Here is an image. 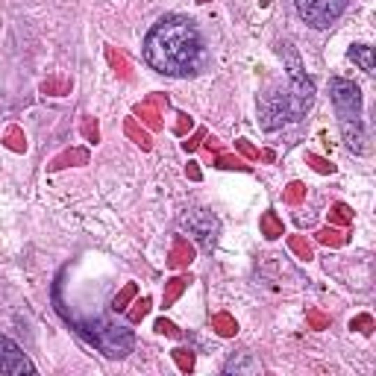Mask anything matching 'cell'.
Instances as JSON below:
<instances>
[{"label":"cell","instance_id":"obj_1","mask_svg":"<svg viewBox=\"0 0 376 376\" xmlns=\"http://www.w3.org/2000/svg\"><path fill=\"white\" fill-rule=\"evenodd\" d=\"M144 59L165 77H191L206 62L203 36L194 21L183 15L162 18L144 38Z\"/></svg>","mask_w":376,"mask_h":376},{"label":"cell","instance_id":"obj_2","mask_svg":"<svg viewBox=\"0 0 376 376\" xmlns=\"http://www.w3.org/2000/svg\"><path fill=\"white\" fill-rule=\"evenodd\" d=\"M285 57H288V74H291V89L285 94H271L262 103V127L264 130H276L288 121H300L306 115V109L315 100V86L312 80L303 74V65L297 59V53L285 45Z\"/></svg>","mask_w":376,"mask_h":376},{"label":"cell","instance_id":"obj_3","mask_svg":"<svg viewBox=\"0 0 376 376\" xmlns=\"http://www.w3.org/2000/svg\"><path fill=\"white\" fill-rule=\"evenodd\" d=\"M329 97H332V106H336L338 127H341L347 150L365 153L368 150V133H365V121H361V91H359V86L353 80L332 77Z\"/></svg>","mask_w":376,"mask_h":376},{"label":"cell","instance_id":"obj_4","mask_svg":"<svg viewBox=\"0 0 376 376\" xmlns=\"http://www.w3.org/2000/svg\"><path fill=\"white\" fill-rule=\"evenodd\" d=\"M68 324H71L82 338H86L91 347H97L103 356L109 359H121V356H127L133 350V332L130 329H123V326H112V324H106V320L100 317H71L68 312H59Z\"/></svg>","mask_w":376,"mask_h":376},{"label":"cell","instance_id":"obj_5","mask_svg":"<svg viewBox=\"0 0 376 376\" xmlns=\"http://www.w3.org/2000/svg\"><path fill=\"white\" fill-rule=\"evenodd\" d=\"M300 18L315 27V30H326L329 24H336L338 15L344 12L347 0H294Z\"/></svg>","mask_w":376,"mask_h":376},{"label":"cell","instance_id":"obj_6","mask_svg":"<svg viewBox=\"0 0 376 376\" xmlns=\"http://www.w3.org/2000/svg\"><path fill=\"white\" fill-rule=\"evenodd\" d=\"M179 224L200 241L203 250H212L218 244V218L212 212H206V209H188V212L179 218Z\"/></svg>","mask_w":376,"mask_h":376},{"label":"cell","instance_id":"obj_7","mask_svg":"<svg viewBox=\"0 0 376 376\" xmlns=\"http://www.w3.org/2000/svg\"><path fill=\"white\" fill-rule=\"evenodd\" d=\"M0 373H9V376L36 373V365L21 353V347L6 336H0Z\"/></svg>","mask_w":376,"mask_h":376},{"label":"cell","instance_id":"obj_8","mask_svg":"<svg viewBox=\"0 0 376 376\" xmlns=\"http://www.w3.org/2000/svg\"><path fill=\"white\" fill-rule=\"evenodd\" d=\"M259 370H262V365L253 353H239L224 365V373H259Z\"/></svg>","mask_w":376,"mask_h":376},{"label":"cell","instance_id":"obj_9","mask_svg":"<svg viewBox=\"0 0 376 376\" xmlns=\"http://www.w3.org/2000/svg\"><path fill=\"white\" fill-rule=\"evenodd\" d=\"M191 259H194V247H191L186 239H176V241H174V247H171L168 264H171L174 271H179V268H188Z\"/></svg>","mask_w":376,"mask_h":376},{"label":"cell","instance_id":"obj_10","mask_svg":"<svg viewBox=\"0 0 376 376\" xmlns=\"http://www.w3.org/2000/svg\"><path fill=\"white\" fill-rule=\"evenodd\" d=\"M159 103H162V97H153V100H147V103H142L135 109L138 115L144 118V123L150 130H159L162 127V112H159Z\"/></svg>","mask_w":376,"mask_h":376},{"label":"cell","instance_id":"obj_11","mask_svg":"<svg viewBox=\"0 0 376 376\" xmlns=\"http://www.w3.org/2000/svg\"><path fill=\"white\" fill-rule=\"evenodd\" d=\"M350 59L361 68V71L365 74H373V47H368V45H353L350 47Z\"/></svg>","mask_w":376,"mask_h":376},{"label":"cell","instance_id":"obj_12","mask_svg":"<svg viewBox=\"0 0 376 376\" xmlns=\"http://www.w3.org/2000/svg\"><path fill=\"white\" fill-rule=\"evenodd\" d=\"M188 283H191V276H174V280L168 283V288H165V309L179 300V294L188 288Z\"/></svg>","mask_w":376,"mask_h":376},{"label":"cell","instance_id":"obj_13","mask_svg":"<svg viewBox=\"0 0 376 376\" xmlns=\"http://www.w3.org/2000/svg\"><path fill=\"white\" fill-rule=\"evenodd\" d=\"M262 232H264V239H280V235H285L283 220L276 218L273 212H264L262 215Z\"/></svg>","mask_w":376,"mask_h":376},{"label":"cell","instance_id":"obj_14","mask_svg":"<svg viewBox=\"0 0 376 376\" xmlns=\"http://www.w3.org/2000/svg\"><path fill=\"white\" fill-rule=\"evenodd\" d=\"M329 224L338 227V230H347L353 224V212L344 203H336V206H332V212H329Z\"/></svg>","mask_w":376,"mask_h":376},{"label":"cell","instance_id":"obj_15","mask_svg":"<svg viewBox=\"0 0 376 376\" xmlns=\"http://www.w3.org/2000/svg\"><path fill=\"white\" fill-rule=\"evenodd\" d=\"M317 241L320 244H326V247H341V244H347V235L338 230V227H326V230H320L317 232Z\"/></svg>","mask_w":376,"mask_h":376},{"label":"cell","instance_id":"obj_16","mask_svg":"<svg viewBox=\"0 0 376 376\" xmlns=\"http://www.w3.org/2000/svg\"><path fill=\"white\" fill-rule=\"evenodd\" d=\"M212 326L218 329V336H224V338H230V336H235V332H239V326H235V320L230 317V315H215L212 317Z\"/></svg>","mask_w":376,"mask_h":376},{"label":"cell","instance_id":"obj_17","mask_svg":"<svg viewBox=\"0 0 376 376\" xmlns=\"http://www.w3.org/2000/svg\"><path fill=\"white\" fill-rule=\"evenodd\" d=\"M135 294H138V285H135V283H130V285L123 288L121 294L112 300V309H115V312H127V303H130Z\"/></svg>","mask_w":376,"mask_h":376},{"label":"cell","instance_id":"obj_18","mask_svg":"<svg viewBox=\"0 0 376 376\" xmlns=\"http://www.w3.org/2000/svg\"><path fill=\"white\" fill-rule=\"evenodd\" d=\"M288 247H291V250H294V253H297L300 259H306V262H309V259H312V244H309V241H306V239H303V235H291V239H288Z\"/></svg>","mask_w":376,"mask_h":376},{"label":"cell","instance_id":"obj_19","mask_svg":"<svg viewBox=\"0 0 376 376\" xmlns=\"http://www.w3.org/2000/svg\"><path fill=\"white\" fill-rule=\"evenodd\" d=\"M123 130H127V135L133 138V142H135V144H142L144 150H150V135H147L144 130H138V127H135V121H133V118L127 121V127H123Z\"/></svg>","mask_w":376,"mask_h":376},{"label":"cell","instance_id":"obj_20","mask_svg":"<svg viewBox=\"0 0 376 376\" xmlns=\"http://www.w3.org/2000/svg\"><path fill=\"white\" fill-rule=\"evenodd\" d=\"M303 197H306V186H303V183H291V186L285 188V194H283V200L291 203V206H297Z\"/></svg>","mask_w":376,"mask_h":376},{"label":"cell","instance_id":"obj_21","mask_svg":"<svg viewBox=\"0 0 376 376\" xmlns=\"http://www.w3.org/2000/svg\"><path fill=\"white\" fill-rule=\"evenodd\" d=\"M218 168H239V171H247V165L235 156H227L224 150H218Z\"/></svg>","mask_w":376,"mask_h":376},{"label":"cell","instance_id":"obj_22","mask_svg":"<svg viewBox=\"0 0 376 376\" xmlns=\"http://www.w3.org/2000/svg\"><path fill=\"white\" fill-rule=\"evenodd\" d=\"M147 312H150V300H147V297H142V300L135 303V309H130V312H127V317L133 320V324H138V320H142Z\"/></svg>","mask_w":376,"mask_h":376},{"label":"cell","instance_id":"obj_23","mask_svg":"<svg viewBox=\"0 0 376 376\" xmlns=\"http://www.w3.org/2000/svg\"><path fill=\"white\" fill-rule=\"evenodd\" d=\"M309 162H312V168H315L317 174H336V165H329L326 159L315 156V153H309Z\"/></svg>","mask_w":376,"mask_h":376},{"label":"cell","instance_id":"obj_24","mask_svg":"<svg viewBox=\"0 0 376 376\" xmlns=\"http://www.w3.org/2000/svg\"><path fill=\"white\" fill-rule=\"evenodd\" d=\"M174 359H176L179 370H191V368H194V356H191L188 350H174Z\"/></svg>","mask_w":376,"mask_h":376},{"label":"cell","instance_id":"obj_25","mask_svg":"<svg viewBox=\"0 0 376 376\" xmlns=\"http://www.w3.org/2000/svg\"><path fill=\"white\" fill-rule=\"evenodd\" d=\"M370 326H373L370 315H359V317L353 320V324H350V329H359V332H365V336H368V332H370Z\"/></svg>","mask_w":376,"mask_h":376},{"label":"cell","instance_id":"obj_26","mask_svg":"<svg viewBox=\"0 0 376 376\" xmlns=\"http://www.w3.org/2000/svg\"><path fill=\"white\" fill-rule=\"evenodd\" d=\"M156 329L162 332V336H171V338H176V336H179V329L171 324V320H165V317H162V320H156Z\"/></svg>","mask_w":376,"mask_h":376},{"label":"cell","instance_id":"obj_27","mask_svg":"<svg viewBox=\"0 0 376 376\" xmlns=\"http://www.w3.org/2000/svg\"><path fill=\"white\" fill-rule=\"evenodd\" d=\"M235 147H239V150L244 153L247 159H259V150H253V147H250V144L244 142V138H239V142H235Z\"/></svg>","mask_w":376,"mask_h":376},{"label":"cell","instance_id":"obj_28","mask_svg":"<svg viewBox=\"0 0 376 376\" xmlns=\"http://www.w3.org/2000/svg\"><path fill=\"white\" fill-rule=\"evenodd\" d=\"M186 130H191V118H188V115H179L174 133H176V135H186Z\"/></svg>","mask_w":376,"mask_h":376},{"label":"cell","instance_id":"obj_29","mask_svg":"<svg viewBox=\"0 0 376 376\" xmlns=\"http://www.w3.org/2000/svg\"><path fill=\"white\" fill-rule=\"evenodd\" d=\"M309 320H312V326H315V329H324V326H329V317L317 315V312H312V315H309Z\"/></svg>","mask_w":376,"mask_h":376},{"label":"cell","instance_id":"obj_30","mask_svg":"<svg viewBox=\"0 0 376 376\" xmlns=\"http://www.w3.org/2000/svg\"><path fill=\"white\" fill-rule=\"evenodd\" d=\"M200 138H203V130H200L197 135H194L191 142H183V144H186V150H197V147H200Z\"/></svg>","mask_w":376,"mask_h":376},{"label":"cell","instance_id":"obj_31","mask_svg":"<svg viewBox=\"0 0 376 376\" xmlns=\"http://www.w3.org/2000/svg\"><path fill=\"white\" fill-rule=\"evenodd\" d=\"M188 176H191V179H200V168H197V162H191V165H188Z\"/></svg>","mask_w":376,"mask_h":376},{"label":"cell","instance_id":"obj_32","mask_svg":"<svg viewBox=\"0 0 376 376\" xmlns=\"http://www.w3.org/2000/svg\"><path fill=\"white\" fill-rule=\"evenodd\" d=\"M200 3H209V0H200Z\"/></svg>","mask_w":376,"mask_h":376}]
</instances>
